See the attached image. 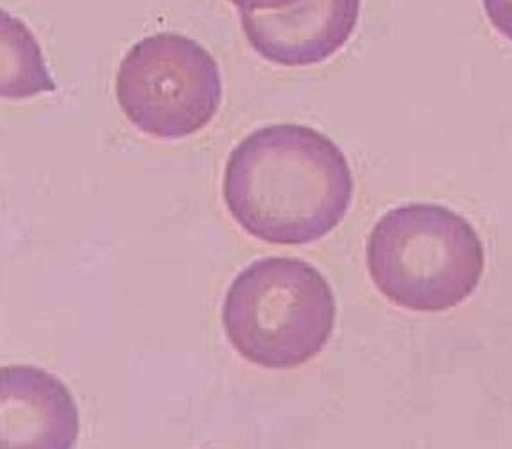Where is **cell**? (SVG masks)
<instances>
[{
    "instance_id": "cell-1",
    "label": "cell",
    "mask_w": 512,
    "mask_h": 449,
    "mask_svg": "<svg viewBox=\"0 0 512 449\" xmlns=\"http://www.w3.org/2000/svg\"><path fill=\"white\" fill-rule=\"evenodd\" d=\"M355 181L330 136L303 124L258 128L233 147L222 179L231 217L274 246L312 244L341 224Z\"/></svg>"
},
{
    "instance_id": "cell-2",
    "label": "cell",
    "mask_w": 512,
    "mask_h": 449,
    "mask_svg": "<svg viewBox=\"0 0 512 449\" xmlns=\"http://www.w3.org/2000/svg\"><path fill=\"white\" fill-rule=\"evenodd\" d=\"M367 271L393 305L444 312L477 290L486 251L462 215L441 204L414 203L385 213L367 238Z\"/></svg>"
},
{
    "instance_id": "cell-3",
    "label": "cell",
    "mask_w": 512,
    "mask_h": 449,
    "mask_svg": "<svg viewBox=\"0 0 512 449\" xmlns=\"http://www.w3.org/2000/svg\"><path fill=\"white\" fill-rule=\"evenodd\" d=\"M337 319L332 287L314 265L271 256L233 280L222 324L233 349L251 364L283 371L307 364L330 342Z\"/></svg>"
},
{
    "instance_id": "cell-4",
    "label": "cell",
    "mask_w": 512,
    "mask_h": 449,
    "mask_svg": "<svg viewBox=\"0 0 512 449\" xmlns=\"http://www.w3.org/2000/svg\"><path fill=\"white\" fill-rule=\"evenodd\" d=\"M115 94L120 110L142 133L185 138L205 129L221 108V70L196 40L153 34L120 61Z\"/></svg>"
},
{
    "instance_id": "cell-5",
    "label": "cell",
    "mask_w": 512,
    "mask_h": 449,
    "mask_svg": "<svg viewBox=\"0 0 512 449\" xmlns=\"http://www.w3.org/2000/svg\"><path fill=\"white\" fill-rule=\"evenodd\" d=\"M362 0H301L278 11L242 13L253 51L274 65L310 67L330 60L357 29Z\"/></svg>"
},
{
    "instance_id": "cell-6",
    "label": "cell",
    "mask_w": 512,
    "mask_h": 449,
    "mask_svg": "<svg viewBox=\"0 0 512 449\" xmlns=\"http://www.w3.org/2000/svg\"><path fill=\"white\" fill-rule=\"evenodd\" d=\"M2 448H74L79 437L76 399L56 376L9 365L0 373Z\"/></svg>"
},
{
    "instance_id": "cell-7",
    "label": "cell",
    "mask_w": 512,
    "mask_h": 449,
    "mask_svg": "<svg viewBox=\"0 0 512 449\" xmlns=\"http://www.w3.org/2000/svg\"><path fill=\"white\" fill-rule=\"evenodd\" d=\"M11 27L4 26V43H2V95L9 99H20L29 95L40 94V92H54L56 85L51 77L47 76V70L43 67L42 54L38 47H33L27 54L24 52L26 45L18 42L20 38V24L18 31H15V18L9 17Z\"/></svg>"
},
{
    "instance_id": "cell-8",
    "label": "cell",
    "mask_w": 512,
    "mask_h": 449,
    "mask_svg": "<svg viewBox=\"0 0 512 449\" xmlns=\"http://www.w3.org/2000/svg\"><path fill=\"white\" fill-rule=\"evenodd\" d=\"M482 4L496 31L512 42V0H482Z\"/></svg>"
},
{
    "instance_id": "cell-9",
    "label": "cell",
    "mask_w": 512,
    "mask_h": 449,
    "mask_svg": "<svg viewBox=\"0 0 512 449\" xmlns=\"http://www.w3.org/2000/svg\"><path fill=\"white\" fill-rule=\"evenodd\" d=\"M240 13H256V11H278L291 8L301 0H230Z\"/></svg>"
}]
</instances>
